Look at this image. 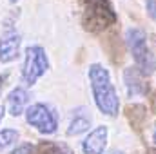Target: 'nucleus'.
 I'll return each instance as SVG.
<instances>
[{
  "label": "nucleus",
  "mask_w": 156,
  "mask_h": 154,
  "mask_svg": "<svg viewBox=\"0 0 156 154\" xmlns=\"http://www.w3.org/2000/svg\"><path fill=\"white\" fill-rule=\"evenodd\" d=\"M123 83H125V91H127L129 98L145 96V94H149V89H151L147 76L134 65L123 69Z\"/></svg>",
  "instance_id": "423d86ee"
},
{
  "label": "nucleus",
  "mask_w": 156,
  "mask_h": 154,
  "mask_svg": "<svg viewBox=\"0 0 156 154\" xmlns=\"http://www.w3.org/2000/svg\"><path fill=\"white\" fill-rule=\"evenodd\" d=\"M35 154H73L64 143H55V142H42Z\"/></svg>",
  "instance_id": "f8f14e48"
},
{
  "label": "nucleus",
  "mask_w": 156,
  "mask_h": 154,
  "mask_svg": "<svg viewBox=\"0 0 156 154\" xmlns=\"http://www.w3.org/2000/svg\"><path fill=\"white\" fill-rule=\"evenodd\" d=\"M154 18H156V16H154Z\"/></svg>",
  "instance_id": "4be33fe9"
},
{
  "label": "nucleus",
  "mask_w": 156,
  "mask_h": 154,
  "mask_svg": "<svg viewBox=\"0 0 156 154\" xmlns=\"http://www.w3.org/2000/svg\"><path fill=\"white\" fill-rule=\"evenodd\" d=\"M151 107H153V111L156 113V91L153 93V96H151Z\"/></svg>",
  "instance_id": "dca6fc26"
},
{
  "label": "nucleus",
  "mask_w": 156,
  "mask_h": 154,
  "mask_svg": "<svg viewBox=\"0 0 156 154\" xmlns=\"http://www.w3.org/2000/svg\"><path fill=\"white\" fill-rule=\"evenodd\" d=\"M18 131L16 129H2L0 131V149H5L9 145H13L18 140Z\"/></svg>",
  "instance_id": "ddd939ff"
},
{
  "label": "nucleus",
  "mask_w": 156,
  "mask_h": 154,
  "mask_svg": "<svg viewBox=\"0 0 156 154\" xmlns=\"http://www.w3.org/2000/svg\"><path fill=\"white\" fill-rule=\"evenodd\" d=\"M87 78H89L93 100L98 111L109 118H116L120 113V98H118L116 87L111 80V73L102 64H91L87 69Z\"/></svg>",
  "instance_id": "f257e3e1"
},
{
  "label": "nucleus",
  "mask_w": 156,
  "mask_h": 154,
  "mask_svg": "<svg viewBox=\"0 0 156 154\" xmlns=\"http://www.w3.org/2000/svg\"><path fill=\"white\" fill-rule=\"evenodd\" d=\"M4 114H5V107H4V105H0V121H2Z\"/></svg>",
  "instance_id": "6ab92c4d"
},
{
  "label": "nucleus",
  "mask_w": 156,
  "mask_h": 154,
  "mask_svg": "<svg viewBox=\"0 0 156 154\" xmlns=\"http://www.w3.org/2000/svg\"><path fill=\"white\" fill-rule=\"evenodd\" d=\"M11 154H35V147H33L31 143H22V145H18L16 149H13Z\"/></svg>",
  "instance_id": "4468645a"
},
{
  "label": "nucleus",
  "mask_w": 156,
  "mask_h": 154,
  "mask_svg": "<svg viewBox=\"0 0 156 154\" xmlns=\"http://www.w3.org/2000/svg\"><path fill=\"white\" fill-rule=\"evenodd\" d=\"M29 102V93L24 89V87H15L13 91H9L7 94V109H9V114L11 116H20L26 113V105Z\"/></svg>",
  "instance_id": "1a4fd4ad"
},
{
  "label": "nucleus",
  "mask_w": 156,
  "mask_h": 154,
  "mask_svg": "<svg viewBox=\"0 0 156 154\" xmlns=\"http://www.w3.org/2000/svg\"><path fill=\"white\" fill-rule=\"evenodd\" d=\"M26 121L35 127L40 134L51 136L58 131V116L55 113L53 107L45 105V103H33L26 109Z\"/></svg>",
  "instance_id": "39448f33"
},
{
  "label": "nucleus",
  "mask_w": 156,
  "mask_h": 154,
  "mask_svg": "<svg viewBox=\"0 0 156 154\" xmlns=\"http://www.w3.org/2000/svg\"><path fill=\"white\" fill-rule=\"evenodd\" d=\"M125 44L129 53L133 54L134 67H138L145 76L156 73V58L147 44V35L140 27H129L125 31Z\"/></svg>",
  "instance_id": "7ed1b4c3"
},
{
  "label": "nucleus",
  "mask_w": 156,
  "mask_h": 154,
  "mask_svg": "<svg viewBox=\"0 0 156 154\" xmlns=\"http://www.w3.org/2000/svg\"><path fill=\"white\" fill-rule=\"evenodd\" d=\"M118 22V15L111 0H83L82 26L85 31L98 35Z\"/></svg>",
  "instance_id": "f03ea898"
},
{
  "label": "nucleus",
  "mask_w": 156,
  "mask_h": 154,
  "mask_svg": "<svg viewBox=\"0 0 156 154\" xmlns=\"http://www.w3.org/2000/svg\"><path fill=\"white\" fill-rule=\"evenodd\" d=\"M109 142V129L105 125H98L82 142V152L83 154H104Z\"/></svg>",
  "instance_id": "0eeeda50"
},
{
  "label": "nucleus",
  "mask_w": 156,
  "mask_h": 154,
  "mask_svg": "<svg viewBox=\"0 0 156 154\" xmlns=\"http://www.w3.org/2000/svg\"><path fill=\"white\" fill-rule=\"evenodd\" d=\"M125 114H127V118H129L133 129L140 131L142 125H144L145 120H147V107L142 105V103H133V105H127Z\"/></svg>",
  "instance_id": "9b49d317"
},
{
  "label": "nucleus",
  "mask_w": 156,
  "mask_h": 154,
  "mask_svg": "<svg viewBox=\"0 0 156 154\" xmlns=\"http://www.w3.org/2000/svg\"><path fill=\"white\" fill-rule=\"evenodd\" d=\"M20 35L13 29L7 27L5 33L0 37V64H9L20 56Z\"/></svg>",
  "instance_id": "6e6552de"
},
{
  "label": "nucleus",
  "mask_w": 156,
  "mask_h": 154,
  "mask_svg": "<svg viewBox=\"0 0 156 154\" xmlns=\"http://www.w3.org/2000/svg\"><path fill=\"white\" fill-rule=\"evenodd\" d=\"M145 5H147L149 15L154 18V16H156V0H147V4H145Z\"/></svg>",
  "instance_id": "2eb2a0df"
},
{
  "label": "nucleus",
  "mask_w": 156,
  "mask_h": 154,
  "mask_svg": "<svg viewBox=\"0 0 156 154\" xmlns=\"http://www.w3.org/2000/svg\"><path fill=\"white\" fill-rule=\"evenodd\" d=\"M151 140H153V143L156 145V123H154V127H153V134H151Z\"/></svg>",
  "instance_id": "a211bd4d"
},
{
  "label": "nucleus",
  "mask_w": 156,
  "mask_h": 154,
  "mask_svg": "<svg viewBox=\"0 0 156 154\" xmlns=\"http://www.w3.org/2000/svg\"><path fill=\"white\" fill-rule=\"evenodd\" d=\"M5 80H7V75H0V89L4 87V83H5Z\"/></svg>",
  "instance_id": "f3484780"
},
{
  "label": "nucleus",
  "mask_w": 156,
  "mask_h": 154,
  "mask_svg": "<svg viewBox=\"0 0 156 154\" xmlns=\"http://www.w3.org/2000/svg\"><path fill=\"white\" fill-rule=\"evenodd\" d=\"M49 69V58L42 45H29L24 53V65H22V83L31 87L44 76Z\"/></svg>",
  "instance_id": "20e7f679"
},
{
  "label": "nucleus",
  "mask_w": 156,
  "mask_h": 154,
  "mask_svg": "<svg viewBox=\"0 0 156 154\" xmlns=\"http://www.w3.org/2000/svg\"><path fill=\"white\" fill-rule=\"evenodd\" d=\"M89 127H91V116L87 114V111L83 107H80L76 111H73L66 134L67 136H78V134L89 131Z\"/></svg>",
  "instance_id": "9d476101"
},
{
  "label": "nucleus",
  "mask_w": 156,
  "mask_h": 154,
  "mask_svg": "<svg viewBox=\"0 0 156 154\" xmlns=\"http://www.w3.org/2000/svg\"><path fill=\"white\" fill-rule=\"evenodd\" d=\"M9 2H11V4H15V2H18V0H9Z\"/></svg>",
  "instance_id": "412c9836"
},
{
  "label": "nucleus",
  "mask_w": 156,
  "mask_h": 154,
  "mask_svg": "<svg viewBox=\"0 0 156 154\" xmlns=\"http://www.w3.org/2000/svg\"><path fill=\"white\" fill-rule=\"evenodd\" d=\"M147 154H156V147H149L147 149Z\"/></svg>",
  "instance_id": "aec40b11"
}]
</instances>
